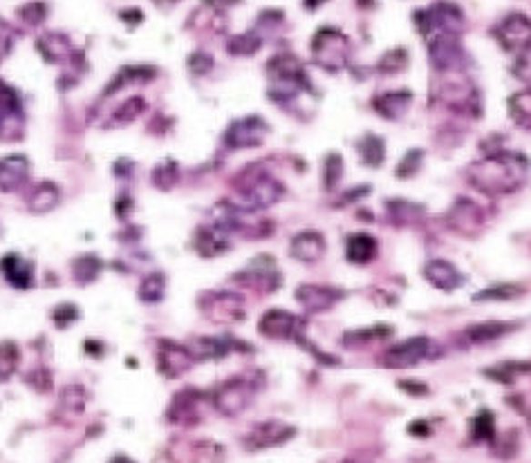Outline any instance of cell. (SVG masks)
Segmentation results:
<instances>
[{
    "instance_id": "cell-21",
    "label": "cell",
    "mask_w": 531,
    "mask_h": 463,
    "mask_svg": "<svg viewBox=\"0 0 531 463\" xmlns=\"http://www.w3.org/2000/svg\"><path fill=\"white\" fill-rule=\"evenodd\" d=\"M326 249L327 242L326 238H323L321 231L306 229L289 240V255H292L294 260H298V262L306 264L318 262V260L326 255Z\"/></svg>"
},
{
    "instance_id": "cell-52",
    "label": "cell",
    "mask_w": 531,
    "mask_h": 463,
    "mask_svg": "<svg viewBox=\"0 0 531 463\" xmlns=\"http://www.w3.org/2000/svg\"><path fill=\"white\" fill-rule=\"evenodd\" d=\"M399 388L406 389V392L413 394V397H424V394L428 392L426 385H422V383H408V380H404V383H399Z\"/></svg>"
},
{
    "instance_id": "cell-31",
    "label": "cell",
    "mask_w": 531,
    "mask_h": 463,
    "mask_svg": "<svg viewBox=\"0 0 531 463\" xmlns=\"http://www.w3.org/2000/svg\"><path fill=\"white\" fill-rule=\"evenodd\" d=\"M506 105H509V119L516 123V128L531 130V90L511 94Z\"/></svg>"
},
{
    "instance_id": "cell-37",
    "label": "cell",
    "mask_w": 531,
    "mask_h": 463,
    "mask_svg": "<svg viewBox=\"0 0 531 463\" xmlns=\"http://www.w3.org/2000/svg\"><path fill=\"white\" fill-rule=\"evenodd\" d=\"M164 293H166V278H164V273H148L142 280V287H139V300L142 302L157 305L159 300H164Z\"/></svg>"
},
{
    "instance_id": "cell-23",
    "label": "cell",
    "mask_w": 531,
    "mask_h": 463,
    "mask_svg": "<svg viewBox=\"0 0 531 463\" xmlns=\"http://www.w3.org/2000/svg\"><path fill=\"white\" fill-rule=\"evenodd\" d=\"M518 330V325H511V322H502V320H486V322H476V325H469L465 331L460 334L462 345L466 347H480V345H489V342L500 340L502 336L511 334V331Z\"/></svg>"
},
{
    "instance_id": "cell-43",
    "label": "cell",
    "mask_w": 531,
    "mask_h": 463,
    "mask_svg": "<svg viewBox=\"0 0 531 463\" xmlns=\"http://www.w3.org/2000/svg\"><path fill=\"white\" fill-rule=\"evenodd\" d=\"M344 157H341L339 153H330L326 157V163H323V186H326V191H336V186L341 184V180H344Z\"/></svg>"
},
{
    "instance_id": "cell-6",
    "label": "cell",
    "mask_w": 531,
    "mask_h": 463,
    "mask_svg": "<svg viewBox=\"0 0 531 463\" xmlns=\"http://www.w3.org/2000/svg\"><path fill=\"white\" fill-rule=\"evenodd\" d=\"M258 397V383L247 379V376H235V379L225 380L211 394V403L225 417H235L245 412Z\"/></svg>"
},
{
    "instance_id": "cell-10",
    "label": "cell",
    "mask_w": 531,
    "mask_h": 463,
    "mask_svg": "<svg viewBox=\"0 0 531 463\" xmlns=\"http://www.w3.org/2000/svg\"><path fill=\"white\" fill-rule=\"evenodd\" d=\"M260 336L269 340H296L303 331H307V322L301 316L285 309H269L258 322Z\"/></svg>"
},
{
    "instance_id": "cell-46",
    "label": "cell",
    "mask_w": 531,
    "mask_h": 463,
    "mask_svg": "<svg viewBox=\"0 0 531 463\" xmlns=\"http://www.w3.org/2000/svg\"><path fill=\"white\" fill-rule=\"evenodd\" d=\"M406 65H408V52L406 50L386 52V54L379 59V63H376V67H379L381 74H399V72H402Z\"/></svg>"
},
{
    "instance_id": "cell-30",
    "label": "cell",
    "mask_w": 531,
    "mask_h": 463,
    "mask_svg": "<svg viewBox=\"0 0 531 463\" xmlns=\"http://www.w3.org/2000/svg\"><path fill=\"white\" fill-rule=\"evenodd\" d=\"M56 204H59V186L52 184V182H38L34 186L30 200H27V206L36 215L50 213V211H55Z\"/></svg>"
},
{
    "instance_id": "cell-26",
    "label": "cell",
    "mask_w": 531,
    "mask_h": 463,
    "mask_svg": "<svg viewBox=\"0 0 531 463\" xmlns=\"http://www.w3.org/2000/svg\"><path fill=\"white\" fill-rule=\"evenodd\" d=\"M30 177V162L25 154H9L0 159V191H18Z\"/></svg>"
},
{
    "instance_id": "cell-39",
    "label": "cell",
    "mask_w": 531,
    "mask_h": 463,
    "mask_svg": "<svg viewBox=\"0 0 531 463\" xmlns=\"http://www.w3.org/2000/svg\"><path fill=\"white\" fill-rule=\"evenodd\" d=\"M471 438L477 443H494L496 441V419L494 414L482 409L471 419Z\"/></svg>"
},
{
    "instance_id": "cell-41",
    "label": "cell",
    "mask_w": 531,
    "mask_h": 463,
    "mask_svg": "<svg viewBox=\"0 0 531 463\" xmlns=\"http://www.w3.org/2000/svg\"><path fill=\"white\" fill-rule=\"evenodd\" d=\"M260 47H263V38H260V34H255V32L231 36L229 43H226V50H229V54H234V56H254Z\"/></svg>"
},
{
    "instance_id": "cell-56",
    "label": "cell",
    "mask_w": 531,
    "mask_h": 463,
    "mask_svg": "<svg viewBox=\"0 0 531 463\" xmlns=\"http://www.w3.org/2000/svg\"><path fill=\"white\" fill-rule=\"evenodd\" d=\"M155 3H177V0H155Z\"/></svg>"
},
{
    "instance_id": "cell-4",
    "label": "cell",
    "mask_w": 531,
    "mask_h": 463,
    "mask_svg": "<svg viewBox=\"0 0 531 463\" xmlns=\"http://www.w3.org/2000/svg\"><path fill=\"white\" fill-rule=\"evenodd\" d=\"M415 21H417L419 32H422L426 41L433 36H439V34H456V36H460L466 27L465 12L456 3H448V0H437L431 7L417 12Z\"/></svg>"
},
{
    "instance_id": "cell-19",
    "label": "cell",
    "mask_w": 531,
    "mask_h": 463,
    "mask_svg": "<svg viewBox=\"0 0 531 463\" xmlns=\"http://www.w3.org/2000/svg\"><path fill=\"white\" fill-rule=\"evenodd\" d=\"M202 403H205V394L197 389H182L168 405V421L182 428L195 426L202 421Z\"/></svg>"
},
{
    "instance_id": "cell-1",
    "label": "cell",
    "mask_w": 531,
    "mask_h": 463,
    "mask_svg": "<svg viewBox=\"0 0 531 463\" xmlns=\"http://www.w3.org/2000/svg\"><path fill=\"white\" fill-rule=\"evenodd\" d=\"M529 171V159L525 154L496 151L471 163L469 184L486 197H506L527 184Z\"/></svg>"
},
{
    "instance_id": "cell-5",
    "label": "cell",
    "mask_w": 531,
    "mask_h": 463,
    "mask_svg": "<svg viewBox=\"0 0 531 463\" xmlns=\"http://www.w3.org/2000/svg\"><path fill=\"white\" fill-rule=\"evenodd\" d=\"M312 59L321 70L341 72L350 63V41L335 27H323L312 38Z\"/></svg>"
},
{
    "instance_id": "cell-49",
    "label": "cell",
    "mask_w": 531,
    "mask_h": 463,
    "mask_svg": "<svg viewBox=\"0 0 531 463\" xmlns=\"http://www.w3.org/2000/svg\"><path fill=\"white\" fill-rule=\"evenodd\" d=\"M52 318H55V322L59 327H67L70 322H75L76 318H79V311H76L75 305H67V302H63L52 311Z\"/></svg>"
},
{
    "instance_id": "cell-2",
    "label": "cell",
    "mask_w": 531,
    "mask_h": 463,
    "mask_svg": "<svg viewBox=\"0 0 531 463\" xmlns=\"http://www.w3.org/2000/svg\"><path fill=\"white\" fill-rule=\"evenodd\" d=\"M267 74H269V99L274 103L287 108L289 103H296L303 94H312V81L307 76L306 67L301 65V61L296 59L289 52L272 56V61L267 63Z\"/></svg>"
},
{
    "instance_id": "cell-15",
    "label": "cell",
    "mask_w": 531,
    "mask_h": 463,
    "mask_svg": "<svg viewBox=\"0 0 531 463\" xmlns=\"http://www.w3.org/2000/svg\"><path fill=\"white\" fill-rule=\"evenodd\" d=\"M23 110L16 90L0 84V139L3 142H16L23 137Z\"/></svg>"
},
{
    "instance_id": "cell-28",
    "label": "cell",
    "mask_w": 531,
    "mask_h": 463,
    "mask_svg": "<svg viewBox=\"0 0 531 463\" xmlns=\"http://www.w3.org/2000/svg\"><path fill=\"white\" fill-rule=\"evenodd\" d=\"M0 271L16 289H30L34 284V264L16 253H9L0 260Z\"/></svg>"
},
{
    "instance_id": "cell-35",
    "label": "cell",
    "mask_w": 531,
    "mask_h": 463,
    "mask_svg": "<svg viewBox=\"0 0 531 463\" xmlns=\"http://www.w3.org/2000/svg\"><path fill=\"white\" fill-rule=\"evenodd\" d=\"M393 334V327L386 325H375V327H361V330H352L344 334V345L346 347H364L370 345L375 340H384Z\"/></svg>"
},
{
    "instance_id": "cell-55",
    "label": "cell",
    "mask_w": 531,
    "mask_h": 463,
    "mask_svg": "<svg viewBox=\"0 0 531 463\" xmlns=\"http://www.w3.org/2000/svg\"><path fill=\"white\" fill-rule=\"evenodd\" d=\"M110 463H135V461L128 459V457L119 455V457H113V461H110Z\"/></svg>"
},
{
    "instance_id": "cell-33",
    "label": "cell",
    "mask_w": 531,
    "mask_h": 463,
    "mask_svg": "<svg viewBox=\"0 0 531 463\" xmlns=\"http://www.w3.org/2000/svg\"><path fill=\"white\" fill-rule=\"evenodd\" d=\"M523 293L525 289L518 287V284H491V287L473 293V302H509L520 298Z\"/></svg>"
},
{
    "instance_id": "cell-27",
    "label": "cell",
    "mask_w": 531,
    "mask_h": 463,
    "mask_svg": "<svg viewBox=\"0 0 531 463\" xmlns=\"http://www.w3.org/2000/svg\"><path fill=\"white\" fill-rule=\"evenodd\" d=\"M413 103V93L410 90H393V93H379L373 99V108L379 117L388 122H399L408 113Z\"/></svg>"
},
{
    "instance_id": "cell-40",
    "label": "cell",
    "mask_w": 531,
    "mask_h": 463,
    "mask_svg": "<svg viewBox=\"0 0 531 463\" xmlns=\"http://www.w3.org/2000/svg\"><path fill=\"white\" fill-rule=\"evenodd\" d=\"M531 371V363H520V360H506V363L496 365V368L486 369L485 374H489L486 379L498 380V383H514L518 376H525Z\"/></svg>"
},
{
    "instance_id": "cell-42",
    "label": "cell",
    "mask_w": 531,
    "mask_h": 463,
    "mask_svg": "<svg viewBox=\"0 0 531 463\" xmlns=\"http://www.w3.org/2000/svg\"><path fill=\"white\" fill-rule=\"evenodd\" d=\"M21 363V350L14 340L0 342V380H9Z\"/></svg>"
},
{
    "instance_id": "cell-9",
    "label": "cell",
    "mask_w": 531,
    "mask_h": 463,
    "mask_svg": "<svg viewBox=\"0 0 531 463\" xmlns=\"http://www.w3.org/2000/svg\"><path fill=\"white\" fill-rule=\"evenodd\" d=\"M494 34L509 54L527 56L531 52V18L525 14H509L502 18Z\"/></svg>"
},
{
    "instance_id": "cell-45",
    "label": "cell",
    "mask_w": 531,
    "mask_h": 463,
    "mask_svg": "<svg viewBox=\"0 0 531 463\" xmlns=\"http://www.w3.org/2000/svg\"><path fill=\"white\" fill-rule=\"evenodd\" d=\"M85 403H88V394H85V389L81 385H67V388H63L61 408L65 412L81 414L85 409Z\"/></svg>"
},
{
    "instance_id": "cell-32",
    "label": "cell",
    "mask_w": 531,
    "mask_h": 463,
    "mask_svg": "<svg viewBox=\"0 0 531 463\" xmlns=\"http://www.w3.org/2000/svg\"><path fill=\"white\" fill-rule=\"evenodd\" d=\"M356 151L361 154V162L370 168H379L386 159V143L379 134L368 133L359 139Z\"/></svg>"
},
{
    "instance_id": "cell-50",
    "label": "cell",
    "mask_w": 531,
    "mask_h": 463,
    "mask_svg": "<svg viewBox=\"0 0 531 463\" xmlns=\"http://www.w3.org/2000/svg\"><path fill=\"white\" fill-rule=\"evenodd\" d=\"M188 67H191L193 74H206V72H211V67H214V59H211L206 52H195V54H191V59H188Z\"/></svg>"
},
{
    "instance_id": "cell-14",
    "label": "cell",
    "mask_w": 531,
    "mask_h": 463,
    "mask_svg": "<svg viewBox=\"0 0 531 463\" xmlns=\"http://www.w3.org/2000/svg\"><path fill=\"white\" fill-rule=\"evenodd\" d=\"M195 363L197 360L188 350V345H180V342L171 339H162L157 342V369L166 379H180Z\"/></svg>"
},
{
    "instance_id": "cell-18",
    "label": "cell",
    "mask_w": 531,
    "mask_h": 463,
    "mask_svg": "<svg viewBox=\"0 0 531 463\" xmlns=\"http://www.w3.org/2000/svg\"><path fill=\"white\" fill-rule=\"evenodd\" d=\"M346 296H347L346 289L330 287V284H301V287L294 291V298H296L303 305V309H307L310 313L330 311V309L339 305Z\"/></svg>"
},
{
    "instance_id": "cell-8",
    "label": "cell",
    "mask_w": 531,
    "mask_h": 463,
    "mask_svg": "<svg viewBox=\"0 0 531 463\" xmlns=\"http://www.w3.org/2000/svg\"><path fill=\"white\" fill-rule=\"evenodd\" d=\"M428 59L437 74H460L466 65V52L460 36L456 34H439L428 38Z\"/></svg>"
},
{
    "instance_id": "cell-11",
    "label": "cell",
    "mask_w": 531,
    "mask_h": 463,
    "mask_svg": "<svg viewBox=\"0 0 531 463\" xmlns=\"http://www.w3.org/2000/svg\"><path fill=\"white\" fill-rule=\"evenodd\" d=\"M433 351V340L428 336H413L402 342H395L386 350L384 365L388 369H408L428 359Z\"/></svg>"
},
{
    "instance_id": "cell-36",
    "label": "cell",
    "mask_w": 531,
    "mask_h": 463,
    "mask_svg": "<svg viewBox=\"0 0 531 463\" xmlns=\"http://www.w3.org/2000/svg\"><path fill=\"white\" fill-rule=\"evenodd\" d=\"M101 260L96 255H81L72 262V278L76 284H90L99 278Z\"/></svg>"
},
{
    "instance_id": "cell-51",
    "label": "cell",
    "mask_w": 531,
    "mask_h": 463,
    "mask_svg": "<svg viewBox=\"0 0 531 463\" xmlns=\"http://www.w3.org/2000/svg\"><path fill=\"white\" fill-rule=\"evenodd\" d=\"M14 38H16L14 27L0 18V61L9 54V50H12V45H14Z\"/></svg>"
},
{
    "instance_id": "cell-44",
    "label": "cell",
    "mask_w": 531,
    "mask_h": 463,
    "mask_svg": "<svg viewBox=\"0 0 531 463\" xmlns=\"http://www.w3.org/2000/svg\"><path fill=\"white\" fill-rule=\"evenodd\" d=\"M180 180V168L173 159H164L162 163H157L155 171H153V184H155L159 191H171L173 186Z\"/></svg>"
},
{
    "instance_id": "cell-3",
    "label": "cell",
    "mask_w": 531,
    "mask_h": 463,
    "mask_svg": "<svg viewBox=\"0 0 531 463\" xmlns=\"http://www.w3.org/2000/svg\"><path fill=\"white\" fill-rule=\"evenodd\" d=\"M285 186L263 168H249L235 184V206L247 211H265L283 197Z\"/></svg>"
},
{
    "instance_id": "cell-22",
    "label": "cell",
    "mask_w": 531,
    "mask_h": 463,
    "mask_svg": "<svg viewBox=\"0 0 531 463\" xmlns=\"http://www.w3.org/2000/svg\"><path fill=\"white\" fill-rule=\"evenodd\" d=\"M36 50L41 52V56L47 63H55V65H65V63H75L81 59L79 52L75 50L70 38L65 34H43L36 41Z\"/></svg>"
},
{
    "instance_id": "cell-29",
    "label": "cell",
    "mask_w": 531,
    "mask_h": 463,
    "mask_svg": "<svg viewBox=\"0 0 531 463\" xmlns=\"http://www.w3.org/2000/svg\"><path fill=\"white\" fill-rule=\"evenodd\" d=\"M379 253V244L370 233H352L346 238V260L347 262L364 267L370 264Z\"/></svg>"
},
{
    "instance_id": "cell-54",
    "label": "cell",
    "mask_w": 531,
    "mask_h": 463,
    "mask_svg": "<svg viewBox=\"0 0 531 463\" xmlns=\"http://www.w3.org/2000/svg\"><path fill=\"white\" fill-rule=\"evenodd\" d=\"M323 3H326V0H306V7H307V9H312V7L316 9L318 5H323Z\"/></svg>"
},
{
    "instance_id": "cell-17",
    "label": "cell",
    "mask_w": 531,
    "mask_h": 463,
    "mask_svg": "<svg viewBox=\"0 0 531 463\" xmlns=\"http://www.w3.org/2000/svg\"><path fill=\"white\" fill-rule=\"evenodd\" d=\"M446 224L460 235H476L485 226V213L471 197H457L446 211Z\"/></svg>"
},
{
    "instance_id": "cell-57",
    "label": "cell",
    "mask_w": 531,
    "mask_h": 463,
    "mask_svg": "<svg viewBox=\"0 0 531 463\" xmlns=\"http://www.w3.org/2000/svg\"><path fill=\"white\" fill-rule=\"evenodd\" d=\"M527 419H529V428H531V412H529V417H527Z\"/></svg>"
},
{
    "instance_id": "cell-13",
    "label": "cell",
    "mask_w": 531,
    "mask_h": 463,
    "mask_svg": "<svg viewBox=\"0 0 531 463\" xmlns=\"http://www.w3.org/2000/svg\"><path fill=\"white\" fill-rule=\"evenodd\" d=\"M235 282L245 284V287L255 289L260 293H272L281 287V269L269 255H260V258L251 260L249 267L243 269L234 276Z\"/></svg>"
},
{
    "instance_id": "cell-38",
    "label": "cell",
    "mask_w": 531,
    "mask_h": 463,
    "mask_svg": "<svg viewBox=\"0 0 531 463\" xmlns=\"http://www.w3.org/2000/svg\"><path fill=\"white\" fill-rule=\"evenodd\" d=\"M388 211H390V220H393L397 226L413 224V222H417L424 213L422 206L415 204V202H406V200L388 202Z\"/></svg>"
},
{
    "instance_id": "cell-53",
    "label": "cell",
    "mask_w": 531,
    "mask_h": 463,
    "mask_svg": "<svg viewBox=\"0 0 531 463\" xmlns=\"http://www.w3.org/2000/svg\"><path fill=\"white\" fill-rule=\"evenodd\" d=\"M408 432L413 434V437H428V434H431V428H428L426 421H415L408 426Z\"/></svg>"
},
{
    "instance_id": "cell-7",
    "label": "cell",
    "mask_w": 531,
    "mask_h": 463,
    "mask_svg": "<svg viewBox=\"0 0 531 463\" xmlns=\"http://www.w3.org/2000/svg\"><path fill=\"white\" fill-rule=\"evenodd\" d=\"M200 309L211 322H240L247 316L245 298L231 289H218V291H205L200 298Z\"/></svg>"
},
{
    "instance_id": "cell-16",
    "label": "cell",
    "mask_w": 531,
    "mask_h": 463,
    "mask_svg": "<svg viewBox=\"0 0 531 463\" xmlns=\"http://www.w3.org/2000/svg\"><path fill=\"white\" fill-rule=\"evenodd\" d=\"M294 430L292 426H285L283 421H276V419H272V421H263V423H255L251 430L243 437V443L247 450H269V448H276V446H283V443H287L289 438H294Z\"/></svg>"
},
{
    "instance_id": "cell-24",
    "label": "cell",
    "mask_w": 531,
    "mask_h": 463,
    "mask_svg": "<svg viewBox=\"0 0 531 463\" xmlns=\"http://www.w3.org/2000/svg\"><path fill=\"white\" fill-rule=\"evenodd\" d=\"M188 350L195 356V360H220L234 350H245V345H240L235 339H226V336H218V339L215 336H202V339L193 340Z\"/></svg>"
},
{
    "instance_id": "cell-25",
    "label": "cell",
    "mask_w": 531,
    "mask_h": 463,
    "mask_svg": "<svg viewBox=\"0 0 531 463\" xmlns=\"http://www.w3.org/2000/svg\"><path fill=\"white\" fill-rule=\"evenodd\" d=\"M193 247L205 258H215V255L226 253L231 249V235L215 224L202 226V229L195 231Z\"/></svg>"
},
{
    "instance_id": "cell-34",
    "label": "cell",
    "mask_w": 531,
    "mask_h": 463,
    "mask_svg": "<svg viewBox=\"0 0 531 463\" xmlns=\"http://www.w3.org/2000/svg\"><path fill=\"white\" fill-rule=\"evenodd\" d=\"M144 110H146V101H144L142 96H130V99H125L124 103L110 114V119L105 123H110V128H122V125H128L133 123L135 119H139V114H142Z\"/></svg>"
},
{
    "instance_id": "cell-20",
    "label": "cell",
    "mask_w": 531,
    "mask_h": 463,
    "mask_svg": "<svg viewBox=\"0 0 531 463\" xmlns=\"http://www.w3.org/2000/svg\"><path fill=\"white\" fill-rule=\"evenodd\" d=\"M422 276L431 287L442 289V291H456L465 284V276L460 273V269L444 258L428 260L422 269Z\"/></svg>"
},
{
    "instance_id": "cell-47",
    "label": "cell",
    "mask_w": 531,
    "mask_h": 463,
    "mask_svg": "<svg viewBox=\"0 0 531 463\" xmlns=\"http://www.w3.org/2000/svg\"><path fill=\"white\" fill-rule=\"evenodd\" d=\"M422 159H424V151L413 148V151H408L406 154H404L402 162H399V166H397V171H395V175H397L399 180H410V177L417 175L419 168H422Z\"/></svg>"
},
{
    "instance_id": "cell-12",
    "label": "cell",
    "mask_w": 531,
    "mask_h": 463,
    "mask_svg": "<svg viewBox=\"0 0 531 463\" xmlns=\"http://www.w3.org/2000/svg\"><path fill=\"white\" fill-rule=\"evenodd\" d=\"M269 134V125L263 117H243L235 119L225 133V146L231 151H247V148L263 146L265 137Z\"/></svg>"
},
{
    "instance_id": "cell-48",
    "label": "cell",
    "mask_w": 531,
    "mask_h": 463,
    "mask_svg": "<svg viewBox=\"0 0 531 463\" xmlns=\"http://www.w3.org/2000/svg\"><path fill=\"white\" fill-rule=\"evenodd\" d=\"M18 16L23 18V23L27 25H41L47 18V5L45 3H27L18 9Z\"/></svg>"
}]
</instances>
